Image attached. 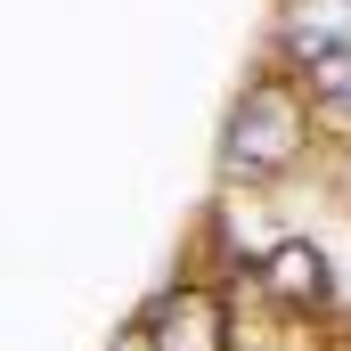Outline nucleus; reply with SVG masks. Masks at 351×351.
<instances>
[{
	"label": "nucleus",
	"mask_w": 351,
	"mask_h": 351,
	"mask_svg": "<svg viewBox=\"0 0 351 351\" xmlns=\"http://www.w3.org/2000/svg\"><path fill=\"white\" fill-rule=\"evenodd\" d=\"M229 172H286L302 156V98L286 82H254L237 106H229V139H221Z\"/></svg>",
	"instance_id": "obj_1"
},
{
	"label": "nucleus",
	"mask_w": 351,
	"mask_h": 351,
	"mask_svg": "<svg viewBox=\"0 0 351 351\" xmlns=\"http://www.w3.org/2000/svg\"><path fill=\"white\" fill-rule=\"evenodd\" d=\"M139 335H147V351H221V343H229V335H221V302H213L204 286L164 294L156 319H147Z\"/></svg>",
	"instance_id": "obj_2"
},
{
	"label": "nucleus",
	"mask_w": 351,
	"mask_h": 351,
	"mask_svg": "<svg viewBox=\"0 0 351 351\" xmlns=\"http://www.w3.org/2000/svg\"><path fill=\"white\" fill-rule=\"evenodd\" d=\"M262 286L286 302V311H319V302L335 294V269H327L319 245H302V237H294V245H278V254L262 262Z\"/></svg>",
	"instance_id": "obj_3"
},
{
	"label": "nucleus",
	"mask_w": 351,
	"mask_h": 351,
	"mask_svg": "<svg viewBox=\"0 0 351 351\" xmlns=\"http://www.w3.org/2000/svg\"><path fill=\"white\" fill-rule=\"evenodd\" d=\"M286 49L302 66H327L351 49V0H294L286 8Z\"/></svg>",
	"instance_id": "obj_4"
}]
</instances>
